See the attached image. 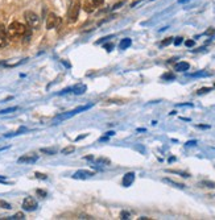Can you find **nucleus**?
I'll return each mask as SVG.
<instances>
[{
	"label": "nucleus",
	"instance_id": "18",
	"mask_svg": "<svg viewBox=\"0 0 215 220\" xmlns=\"http://www.w3.org/2000/svg\"><path fill=\"white\" fill-rule=\"evenodd\" d=\"M7 219H9V220H23V219H25V215L23 212H17V213H15L13 216H9Z\"/></svg>",
	"mask_w": 215,
	"mask_h": 220
},
{
	"label": "nucleus",
	"instance_id": "34",
	"mask_svg": "<svg viewBox=\"0 0 215 220\" xmlns=\"http://www.w3.org/2000/svg\"><path fill=\"white\" fill-rule=\"evenodd\" d=\"M194 145H197V141L195 140H191V141H187L186 142V146H194Z\"/></svg>",
	"mask_w": 215,
	"mask_h": 220
},
{
	"label": "nucleus",
	"instance_id": "26",
	"mask_svg": "<svg viewBox=\"0 0 215 220\" xmlns=\"http://www.w3.org/2000/svg\"><path fill=\"white\" fill-rule=\"evenodd\" d=\"M172 41H173V38H172V37L165 38V40L161 42V46H166V45H169V44H172Z\"/></svg>",
	"mask_w": 215,
	"mask_h": 220
},
{
	"label": "nucleus",
	"instance_id": "16",
	"mask_svg": "<svg viewBox=\"0 0 215 220\" xmlns=\"http://www.w3.org/2000/svg\"><path fill=\"white\" fill-rule=\"evenodd\" d=\"M162 182H165V183H169V185L174 186V187H178V189H184V187H185V185H184V183H178V182H174V181L169 179V178H164V179H162Z\"/></svg>",
	"mask_w": 215,
	"mask_h": 220
},
{
	"label": "nucleus",
	"instance_id": "17",
	"mask_svg": "<svg viewBox=\"0 0 215 220\" xmlns=\"http://www.w3.org/2000/svg\"><path fill=\"white\" fill-rule=\"evenodd\" d=\"M41 153H45V154L53 156V154H56V153H57V149H54V148H42Z\"/></svg>",
	"mask_w": 215,
	"mask_h": 220
},
{
	"label": "nucleus",
	"instance_id": "33",
	"mask_svg": "<svg viewBox=\"0 0 215 220\" xmlns=\"http://www.w3.org/2000/svg\"><path fill=\"white\" fill-rule=\"evenodd\" d=\"M177 107H193V103H180Z\"/></svg>",
	"mask_w": 215,
	"mask_h": 220
},
{
	"label": "nucleus",
	"instance_id": "20",
	"mask_svg": "<svg viewBox=\"0 0 215 220\" xmlns=\"http://www.w3.org/2000/svg\"><path fill=\"white\" fill-rule=\"evenodd\" d=\"M28 129L25 128V126H21V128L19 129V131H16V132H13V133H8V135H5V137H12V136H17V135H21L23 132H26Z\"/></svg>",
	"mask_w": 215,
	"mask_h": 220
},
{
	"label": "nucleus",
	"instance_id": "40",
	"mask_svg": "<svg viewBox=\"0 0 215 220\" xmlns=\"http://www.w3.org/2000/svg\"><path fill=\"white\" fill-rule=\"evenodd\" d=\"M198 128H203V129H207V128H210V125H202V124H199V125H197Z\"/></svg>",
	"mask_w": 215,
	"mask_h": 220
},
{
	"label": "nucleus",
	"instance_id": "41",
	"mask_svg": "<svg viewBox=\"0 0 215 220\" xmlns=\"http://www.w3.org/2000/svg\"><path fill=\"white\" fill-rule=\"evenodd\" d=\"M86 136H87V135H83V136H78V137H77V139H75V141H79V140H82V139H85Z\"/></svg>",
	"mask_w": 215,
	"mask_h": 220
},
{
	"label": "nucleus",
	"instance_id": "2",
	"mask_svg": "<svg viewBox=\"0 0 215 220\" xmlns=\"http://www.w3.org/2000/svg\"><path fill=\"white\" fill-rule=\"evenodd\" d=\"M24 19L26 21V25L29 26L30 29H38L41 25V20L38 17V15L32 12V11H26L24 13Z\"/></svg>",
	"mask_w": 215,
	"mask_h": 220
},
{
	"label": "nucleus",
	"instance_id": "12",
	"mask_svg": "<svg viewBox=\"0 0 215 220\" xmlns=\"http://www.w3.org/2000/svg\"><path fill=\"white\" fill-rule=\"evenodd\" d=\"M211 73H208L206 70H201V71H197V73H193V74H187V76L190 78H203V76H210Z\"/></svg>",
	"mask_w": 215,
	"mask_h": 220
},
{
	"label": "nucleus",
	"instance_id": "4",
	"mask_svg": "<svg viewBox=\"0 0 215 220\" xmlns=\"http://www.w3.org/2000/svg\"><path fill=\"white\" fill-rule=\"evenodd\" d=\"M92 104H87V106H82V107H78V108H75L73 109V111H70V112H66V113H62V115H58V116L54 119V121H63V120L66 119H70V117H73L75 116V115H78L79 112H83L86 111V109H89L91 108Z\"/></svg>",
	"mask_w": 215,
	"mask_h": 220
},
{
	"label": "nucleus",
	"instance_id": "8",
	"mask_svg": "<svg viewBox=\"0 0 215 220\" xmlns=\"http://www.w3.org/2000/svg\"><path fill=\"white\" fill-rule=\"evenodd\" d=\"M37 159H38V156L36 154V153H28V154L21 156L17 159V162L19 163H35Z\"/></svg>",
	"mask_w": 215,
	"mask_h": 220
},
{
	"label": "nucleus",
	"instance_id": "37",
	"mask_svg": "<svg viewBox=\"0 0 215 220\" xmlns=\"http://www.w3.org/2000/svg\"><path fill=\"white\" fill-rule=\"evenodd\" d=\"M214 33H215V29H213V28H210L208 30H206V34H207V36H211V34H214Z\"/></svg>",
	"mask_w": 215,
	"mask_h": 220
},
{
	"label": "nucleus",
	"instance_id": "42",
	"mask_svg": "<svg viewBox=\"0 0 215 220\" xmlns=\"http://www.w3.org/2000/svg\"><path fill=\"white\" fill-rule=\"evenodd\" d=\"M79 219H92L91 216H87V215H81Z\"/></svg>",
	"mask_w": 215,
	"mask_h": 220
},
{
	"label": "nucleus",
	"instance_id": "21",
	"mask_svg": "<svg viewBox=\"0 0 215 220\" xmlns=\"http://www.w3.org/2000/svg\"><path fill=\"white\" fill-rule=\"evenodd\" d=\"M19 107H11V108H5V109H2L0 111V115H5V113H11V112H15L17 111Z\"/></svg>",
	"mask_w": 215,
	"mask_h": 220
},
{
	"label": "nucleus",
	"instance_id": "32",
	"mask_svg": "<svg viewBox=\"0 0 215 220\" xmlns=\"http://www.w3.org/2000/svg\"><path fill=\"white\" fill-rule=\"evenodd\" d=\"M185 44H186V46H187V48H191V46H194L195 41H194V40H187Z\"/></svg>",
	"mask_w": 215,
	"mask_h": 220
},
{
	"label": "nucleus",
	"instance_id": "30",
	"mask_svg": "<svg viewBox=\"0 0 215 220\" xmlns=\"http://www.w3.org/2000/svg\"><path fill=\"white\" fill-rule=\"evenodd\" d=\"M120 219H129V212L123 211L122 213H120Z\"/></svg>",
	"mask_w": 215,
	"mask_h": 220
},
{
	"label": "nucleus",
	"instance_id": "35",
	"mask_svg": "<svg viewBox=\"0 0 215 220\" xmlns=\"http://www.w3.org/2000/svg\"><path fill=\"white\" fill-rule=\"evenodd\" d=\"M68 92H73V89H65L63 91L59 92V95H63V94H68Z\"/></svg>",
	"mask_w": 215,
	"mask_h": 220
},
{
	"label": "nucleus",
	"instance_id": "6",
	"mask_svg": "<svg viewBox=\"0 0 215 220\" xmlns=\"http://www.w3.org/2000/svg\"><path fill=\"white\" fill-rule=\"evenodd\" d=\"M61 24V17H58L56 13H49L48 19H46V28L48 29H53Z\"/></svg>",
	"mask_w": 215,
	"mask_h": 220
},
{
	"label": "nucleus",
	"instance_id": "44",
	"mask_svg": "<svg viewBox=\"0 0 215 220\" xmlns=\"http://www.w3.org/2000/svg\"><path fill=\"white\" fill-rule=\"evenodd\" d=\"M147 129L145 128H139V129H137V132H145Z\"/></svg>",
	"mask_w": 215,
	"mask_h": 220
},
{
	"label": "nucleus",
	"instance_id": "15",
	"mask_svg": "<svg viewBox=\"0 0 215 220\" xmlns=\"http://www.w3.org/2000/svg\"><path fill=\"white\" fill-rule=\"evenodd\" d=\"M86 91V86L85 85H77L75 87H73V92L75 95H81Z\"/></svg>",
	"mask_w": 215,
	"mask_h": 220
},
{
	"label": "nucleus",
	"instance_id": "29",
	"mask_svg": "<svg viewBox=\"0 0 215 220\" xmlns=\"http://www.w3.org/2000/svg\"><path fill=\"white\" fill-rule=\"evenodd\" d=\"M103 48H104V49H106V50H107V52H111V50H112V49H114V44H106V45H104Z\"/></svg>",
	"mask_w": 215,
	"mask_h": 220
},
{
	"label": "nucleus",
	"instance_id": "43",
	"mask_svg": "<svg viewBox=\"0 0 215 220\" xmlns=\"http://www.w3.org/2000/svg\"><path fill=\"white\" fill-rule=\"evenodd\" d=\"M114 135H115V132H107V133H106V136H108V137L110 136H114Z\"/></svg>",
	"mask_w": 215,
	"mask_h": 220
},
{
	"label": "nucleus",
	"instance_id": "36",
	"mask_svg": "<svg viewBox=\"0 0 215 220\" xmlns=\"http://www.w3.org/2000/svg\"><path fill=\"white\" fill-rule=\"evenodd\" d=\"M37 194H38V195H41V198H45V196H46V192H45V191H42V190H37Z\"/></svg>",
	"mask_w": 215,
	"mask_h": 220
},
{
	"label": "nucleus",
	"instance_id": "45",
	"mask_svg": "<svg viewBox=\"0 0 215 220\" xmlns=\"http://www.w3.org/2000/svg\"><path fill=\"white\" fill-rule=\"evenodd\" d=\"M186 2H189V0H180V3H186Z\"/></svg>",
	"mask_w": 215,
	"mask_h": 220
},
{
	"label": "nucleus",
	"instance_id": "24",
	"mask_svg": "<svg viewBox=\"0 0 215 220\" xmlns=\"http://www.w3.org/2000/svg\"><path fill=\"white\" fill-rule=\"evenodd\" d=\"M201 185L205 186V187H211V189L215 187V183H214V182H210V181H203V182H201Z\"/></svg>",
	"mask_w": 215,
	"mask_h": 220
},
{
	"label": "nucleus",
	"instance_id": "3",
	"mask_svg": "<svg viewBox=\"0 0 215 220\" xmlns=\"http://www.w3.org/2000/svg\"><path fill=\"white\" fill-rule=\"evenodd\" d=\"M79 9H81V2H79V0H75V2L70 5L69 12H68V21L70 24H74L75 21L78 20Z\"/></svg>",
	"mask_w": 215,
	"mask_h": 220
},
{
	"label": "nucleus",
	"instance_id": "5",
	"mask_svg": "<svg viewBox=\"0 0 215 220\" xmlns=\"http://www.w3.org/2000/svg\"><path fill=\"white\" fill-rule=\"evenodd\" d=\"M103 2L104 0H85V3H83L85 12H87V13L94 12L98 7H100V5L103 4Z\"/></svg>",
	"mask_w": 215,
	"mask_h": 220
},
{
	"label": "nucleus",
	"instance_id": "11",
	"mask_svg": "<svg viewBox=\"0 0 215 220\" xmlns=\"http://www.w3.org/2000/svg\"><path fill=\"white\" fill-rule=\"evenodd\" d=\"M133 181H135V173H127L124 177H123V181H122V183L124 187H129V186L133 183Z\"/></svg>",
	"mask_w": 215,
	"mask_h": 220
},
{
	"label": "nucleus",
	"instance_id": "31",
	"mask_svg": "<svg viewBox=\"0 0 215 220\" xmlns=\"http://www.w3.org/2000/svg\"><path fill=\"white\" fill-rule=\"evenodd\" d=\"M35 175H36V178H40V179H44V181H45V179L48 178L46 175H45V174H42V173H36Z\"/></svg>",
	"mask_w": 215,
	"mask_h": 220
},
{
	"label": "nucleus",
	"instance_id": "14",
	"mask_svg": "<svg viewBox=\"0 0 215 220\" xmlns=\"http://www.w3.org/2000/svg\"><path fill=\"white\" fill-rule=\"evenodd\" d=\"M131 44H132L131 38H123V40L120 41V44H119V48L122 49V50H124V49H128L131 46Z\"/></svg>",
	"mask_w": 215,
	"mask_h": 220
},
{
	"label": "nucleus",
	"instance_id": "22",
	"mask_svg": "<svg viewBox=\"0 0 215 220\" xmlns=\"http://www.w3.org/2000/svg\"><path fill=\"white\" fill-rule=\"evenodd\" d=\"M210 91H211V87H203V89L197 91V94L198 95H203V94H207V92H210Z\"/></svg>",
	"mask_w": 215,
	"mask_h": 220
},
{
	"label": "nucleus",
	"instance_id": "25",
	"mask_svg": "<svg viewBox=\"0 0 215 220\" xmlns=\"http://www.w3.org/2000/svg\"><path fill=\"white\" fill-rule=\"evenodd\" d=\"M161 78L165 79V80H166V79H174V78H175V75L172 74V73H166V74H164V75L161 76Z\"/></svg>",
	"mask_w": 215,
	"mask_h": 220
},
{
	"label": "nucleus",
	"instance_id": "27",
	"mask_svg": "<svg viewBox=\"0 0 215 220\" xmlns=\"http://www.w3.org/2000/svg\"><path fill=\"white\" fill-rule=\"evenodd\" d=\"M0 206H2L3 208H7V210H9V208H11V204H9V203L4 202V200H0Z\"/></svg>",
	"mask_w": 215,
	"mask_h": 220
},
{
	"label": "nucleus",
	"instance_id": "19",
	"mask_svg": "<svg viewBox=\"0 0 215 220\" xmlns=\"http://www.w3.org/2000/svg\"><path fill=\"white\" fill-rule=\"evenodd\" d=\"M74 150H75V146H73V145H69V146L63 148V149L61 150V153H62V154H70V153H73Z\"/></svg>",
	"mask_w": 215,
	"mask_h": 220
},
{
	"label": "nucleus",
	"instance_id": "39",
	"mask_svg": "<svg viewBox=\"0 0 215 220\" xmlns=\"http://www.w3.org/2000/svg\"><path fill=\"white\" fill-rule=\"evenodd\" d=\"M124 4V2H120V3H118V4H115L114 7H112V9H118L119 7H122V5Z\"/></svg>",
	"mask_w": 215,
	"mask_h": 220
},
{
	"label": "nucleus",
	"instance_id": "28",
	"mask_svg": "<svg viewBox=\"0 0 215 220\" xmlns=\"http://www.w3.org/2000/svg\"><path fill=\"white\" fill-rule=\"evenodd\" d=\"M182 41H184V38H182V37H177V38L174 40V45H175V46H178V45H181V44H182Z\"/></svg>",
	"mask_w": 215,
	"mask_h": 220
},
{
	"label": "nucleus",
	"instance_id": "7",
	"mask_svg": "<svg viewBox=\"0 0 215 220\" xmlns=\"http://www.w3.org/2000/svg\"><path fill=\"white\" fill-rule=\"evenodd\" d=\"M23 208L25 211H35L37 208V202L35 198L32 196H26L25 199L23 200Z\"/></svg>",
	"mask_w": 215,
	"mask_h": 220
},
{
	"label": "nucleus",
	"instance_id": "10",
	"mask_svg": "<svg viewBox=\"0 0 215 220\" xmlns=\"http://www.w3.org/2000/svg\"><path fill=\"white\" fill-rule=\"evenodd\" d=\"M8 44V34H7V28L0 25V48H4Z\"/></svg>",
	"mask_w": 215,
	"mask_h": 220
},
{
	"label": "nucleus",
	"instance_id": "1",
	"mask_svg": "<svg viewBox=\"0 0 215 220\" xmlns=\"http://www.w3.org/2000/svg\"><path fill=\"white\" fill-rule=\"evenodd\" d=\"M7 34L11 40H17V38H23V41L26 42L30 40V28L28 25H24L19 23V21H13L12 24H9L7 28Z\"/></svg>",
	"mask_w": 215,
	"mask_h": 220
},
{
	"label": "nucleus",
	"instance_id": "13",
	"mask_svg": "<svg viewBox=\"0 0 215 220\" xmlns=\"http://www.w3.org/2000/svg\"><path fill=\"white\" fill-rule=\"evenodd\" d=\"M189 67H190V65L187 63V62H178L177 65H175V71H180V73H184V71H186V70H189Z\"/></svg>",
	"mask_w": 215,
	"mask_h": 220
},
{
	"label": "nucleus",
	"instance_id": "23",
	"mask_svg": "<svg viewBox=\"0 0 215 220\" xmlns=\"http://www.w3.org/2000/svg\"><path fill=\"white\" fill-rule=\"evenodd\" d=\"M168 173H174V174H180L181 177H185V178H187V177H190V174H187V173H184V172H175V170H166Z\"/></svg>",
	"mask_w": 215,
	"mask_h": 220
},
{
	"label": "nucleus",
	"instance_id": "9",
	"mask_svg": "<svg viewBox=\"0 0 215 220\" xmlns=\"http://www.w3.org/2000/svg\"><path fill=\"white\" fill-rule=\"evenodd\" d=\"M94 174H95V173L90 172V170H78L77 173H74L73 178H74V179H86V178L92 177Z\"/></svg>",
	"mask_w": 215,
	"mask_h": 220
},
{
	"label": "nucleus",
	"instance_id": "38",
	"mask_svg": "<svg viewBox=\"0 0 215 220\" xmlns=\"http://www.w3.org/2000/svg\"><path fill=\"white\" fill-rule=\"evenodd\" d=\"M0 183H8L7 182V178H5L4 175H0Z\"/></svg>",
	"mask_w": 215,
	"mask_h": 220
},
{
	"label": "nucleus",
	"instance_id": "46",
	"mask_svg": "<svg viewBox=\"0 0 215 220\" xmlns=\"http://www.w3.org/2000/svg\"><path fill=\"white\" fill-rule=\"evenodd\" d=\"M214 87H215V83H214Z\"/></svg>",
	"mask_w": 215,
	"mask_h": 220
}]
</instances>
